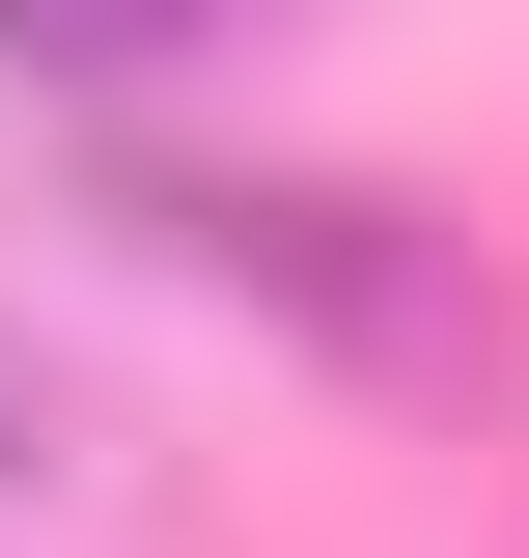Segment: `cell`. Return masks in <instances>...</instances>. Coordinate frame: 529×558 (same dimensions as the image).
I'll list each match as a JSON object with an SVG mask.
<instances>
[{
    "label": "cell",
    "instance_id": "cell-1",
    "mask_svg": "<svg viewBox=\"0 0 529 558\" xmlns=\"http://www.w3.org/2000/svg\"><path fill=\"white\" fill-rule=\"evenodd\" d=\"M112 223L168 279H223V307H279V336H334L362 391H502V279H473V223L362 196V168H279V140H112Z\"/></svg>",
    "mask_w": 529,
    "mask_h": 558
},
{
    "label": "cell",
    "instance_id": "cell-2",
    "mask_svg": "<svg viewBox=\"0 0 529 558\" xmlns=\"http://www.w3.org/2000/svg\"><path fill=\"white\" fill-rule=\"evenodd\" d=\"M84 475H112V391H84L28 307H0V502H84Z\"/></svg>",
    "mask_w": 529,
    "mask_h": 558
}]
</instances>
